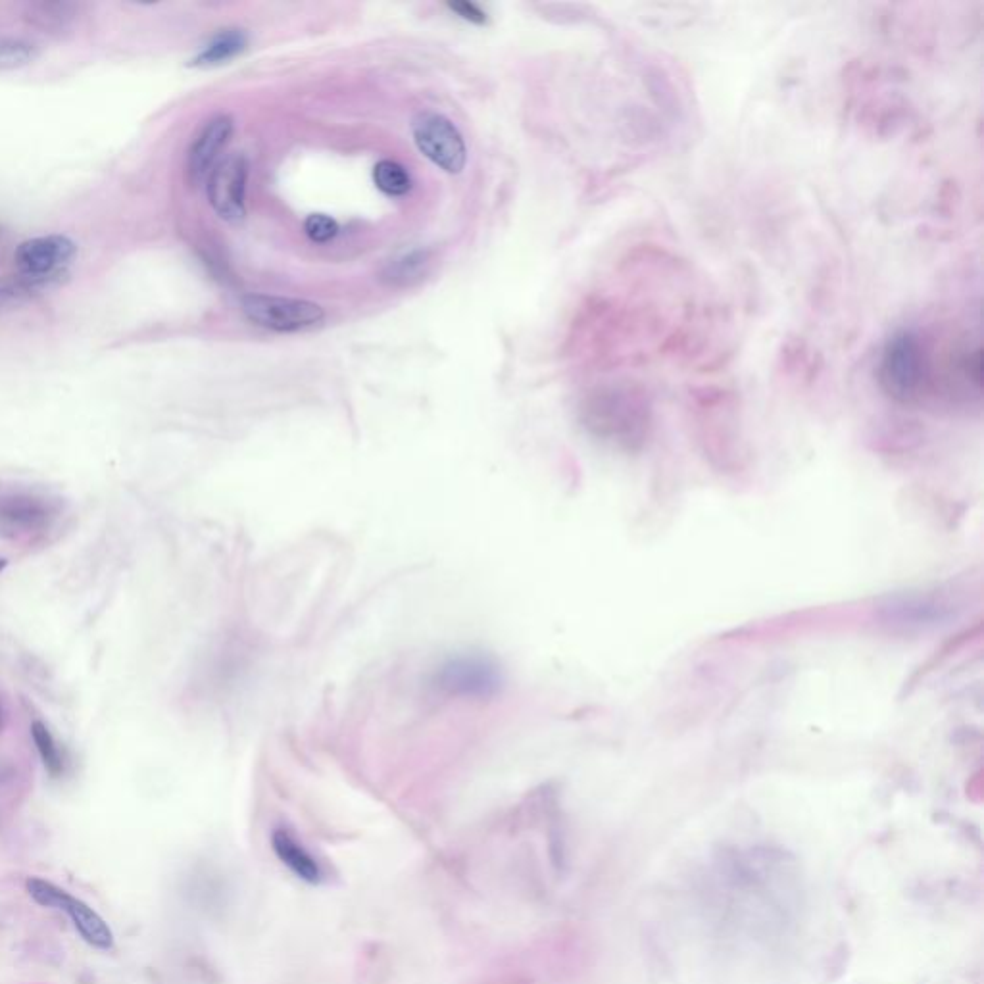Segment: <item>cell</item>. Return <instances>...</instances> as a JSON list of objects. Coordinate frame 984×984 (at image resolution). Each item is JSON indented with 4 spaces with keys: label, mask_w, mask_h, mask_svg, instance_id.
<instances>
[{
    "label": "cell",
    "mask_w": 984,
    "mask_h": 984,
    "mask_svg": "<svg viewBox=\"0 0 984 984\" xmlns=\"http://www.w3.org/2000/svg\"><path fill=\"white\" fill-rule=\"evenodd\" d=\"M39 56L35 43L22 37H0V72L20 70L33 64Z\"/></svg>",
    "instance_id": "9a60e30c"
},
{
    "label": "cell",
    "mask_w": 984,
    "mask_h": 984,
    "mask_svg": "<svg viewBox=\"0 0 984 984\" xmlns=\"http://www.w3.org/2000/svg\"><path fill=\"white\" fill-rule=\"evenodd\" d=\"M4 567H6V562H4V560H0V571H2Z\"/></svg>",
    "instance_id": "d6986e66"
},
{
    "label": "cell",
    "mask_w": 984,
    "mask_h": 984,
    "mask_svg": "<svg viewBox=\"0 0 984 984\" xmlns=\"http://www.w3.org/2000/svg\"><path fill=\"white\" fill-rule=\"evenodd\" d=\"M31 737H33V742L43 758V763L45 767L49 769L50 775H60L62 767H64V762H62V756H60V750L54 742V738L50 735L49 729L41 723V721H35L31 725Z\"/></svg>",
    "instance_id": "2e32d148"
},
{
    "label": "cell",
    "mask_w": 984,
    "mask_h": 984,
    "mask_svg": "<svg viewBox=\"0 0 984 984\" xmlns=\"http://www.w3.org/2000/svg\"><path fill=\"white\" fill-rule=\"evenodd\" d=\"M75 243L64 235L35 237L18 246L14 262L20 275L54 285L74 260Z\"/></svg>",
    "instance_id": "8992f818"
},
{
    "label": "cell",
    "mask_w": 984,
    "mask_h": 984,
    "mask_svg": "<svg viewBox=\"0 0 984 984\" xmlns=\"http://www.w3.org/2000/svg\"><path fill=\"white\" fill-rule=\"evenodd\" d=\"M0 721H2V714H0Z\"/></svg>",
    "instance_id": "ffe728a7"
},
{
    "label": "cell",
    "mask_w": 984,
    "mask_h": 984,
    "mask_svg": "<svg viewBox=\"0 0 984 984\" xmlns=\"http://www.w3.org/2000/svg\"><path fill=\"white\" fill-rule=\"evenodd\" d=\"M246 177L248 162L243 154L225 156L206 177L208 200L225 222H241L246 216Z\"/></svg>",
    "instance_id": "52a82bcc"
},
{
    "label": "cell",
    "mask_w": 984,
    "mask_h": 984,
    "mask_svg": "<svg viewBox=\"0 0 984 984\" xmlns=\"http://www.w3.org/2000/svg\"><path fill=\"white\" fill-rule=\"evenodd\" d=\"M435 685L450 696L464 698H487L502 685V675L498 665L487 656L464 654L450 658L441 665Z\"/></svg>",
    "instance_id": "5b68a950"
},
{
    "label": "cell",
    "mask_w": 984,
    "mask_h": 984,
    "mask_svg": "<svg viewBox=\"0 0 984 984\" xmlns=\"http://www.w3.org/2000/svg\"><path fill=\"white\" fill-rule=\"evenodd\" d=\"M419 150L441 170L460 173L466 166V143L456 125L435 112H423L412 123Z\"/></svg>",
    "instance_id": "277c9868"
},
{
    "label": "cell",
    "mask_w": 984,
    "mask_h": 984,
    "mask_svg": "<svg viewBox=\"0 0 984 984\" xmlns=\"http://www.w3.org/2000/svg\"><path fill=\"white\" fill-rule=\"evenodd\" d=\"M246 45H248V39H246L245 31L225 29L198 52L197 58L193 60V66H198V68L220 66L223 62L241 54L246 49Z\"/></svg>",
    "instance_id": "7c38bea8"
},
{
    "label": "cell",
    "mask_w": 984,
    "mask_h": 984,
    "mask_svg": "<svg viewBox=\"0 0 984 984\" xmlns=\"http://www.w3.org/2000/svg\"><path fill=\"white\" fill-rule=\"evenodd\" d=\"M304 229L314 243H329L339 233V223L325 214H312L304 223Z\"/></svg>",
    "instance_id": "e0dca14e"
},
{
    "label": "cell",
    "mask_w": 984,
    "mask_h": 984,
    "mask_svg": "<svg viewBox=\"0 0 984 984\" xmlns=\"http://www.w3.org/2000/svg\"><path fill=\"white\" fill-rule=\"evenodd\" d=\"M49 508L31 496H10L0 500V535L20 539L41 531L49 523Z\"/></svg>",
    "instance_id": "9c48e42d"
},
{
    "label": "cell",
    "mask_w": 984,
    "mask_h": 984,
    "mask_svg": "<svg viewBox=\"0 0 984 984\" xmlns=\"http://www.w3.org/2000/svg\"><path fill=\"white\" fill-rule=\"evenodd\" d=\"M271 848L279 861L296 875L300 881L310 885H320L323 881V867L298 838L287 829H275L271 835Z\"/></svg>",
    "instance_id": "30bf717a"
},
{
    "label": "cell",
    "mask_w": 984,
    "mask_h": 984,
    "mask_svg": "<svg viewBox=\"0 0 984 984\" xmlns=\"http://www.w3.org/2000/svg\"><path fill=\"white\" fill-rule=\"evenodd\" d=\"M233 135V120L220 114L204 123L187 156V175L191 183L204 181L214 166L220 162V154Z\"/></svg>",
    "instance_id": "ba28073f"
},
{
    "label": "cell",
    "mask_w": 984,
    "mask_h": 984,
    "mask_svg": "<svg viewBox=\"0 0 984 984\" xmlns=\"http://www.w3.org/2000/svg\"><path fill=\"white\" fill-rule=\"evenodd\" d=\"M47 287L50 285L43 283V281H37V279H31V277H25L20 273L14 277L0 279V314L24 304L29 298H33Z\"/></svg>",
    "instance_id": "4fadbf2b"
},
{
    "label": "cell",
    "mask_w": 984,
    "mask_h": 984,
    "mask_svg": "<svg viewBox=\"0 0 984 984\" xmlns=\"http://www.w3.org/2000/svg\"><path fill=\"white\" fill-rule=\"evenodd\" d=\"M879 379L886 394L898 402H915L933 381V360L925 343L913 333H900L886 345Z\"/></svg>",
    "instance_id": "6da1fadb"
},
{
    "label": "cell",
    "mask_w": 984,
    "mask_h": 984,
    "mask_svg": "<svg viewBox=\"0 0 984 984\" xmlns=\"http://www.w3.org/2000/svg\"><path fill=\"white\" fill-rule=\"evenodd\" d=\"M373 181L377 189L389 197H404L412 189L410 173L393 160H381L373 168Z\"/></svg>",
    "instance_id": "5bb4252c"
},
{
    "label": "cell",
    "mask_w": 984,
    "mask_h": 984,
    "mask_svg": "<svg viewBox=\"0 0 984 984\" xmlns=\"http://www.w3.org/2000/svg\"><path fill=\"white\" fill-rule=\"evenodd\" d=\"M79 8L72 2H35L25 10V20L45 33H64L74 25Z\"/></svg>",
    "instance_id": "8fae6325"
},
{
    "label": "cell",
    "mask_w": 984,
    "mask_h": 984,
    "mask_svg": "<svg viewBox=\"0 0 984 984\" xmlns=\"http://www.w3.org/2000/svg\"><path fill=\"white\" fill-rule=\"evenodd\" d=\"M241 310L250 323L275 333L312 331L325 320L320 304L287 296L246 295Z\"/></svg>",
    "instance_id": "7a4b0ae2"
},
{
    "label": "cell",
    "mask_w": 984,
    "mask_h": 984,
    "mask_svg": "<svg viewBox=\"0 0 984 984\" xmlns=\"http://www.w3.org/2000/svg\"><path fill=\"white\" fill-rule=\"evenodd\" d=\"M27 892L39 906L68 913V917L72 919L79 935L83 936L91 946H95L99 950H110L114 946V935H112L108 923L100 917L97 911L89 908L85 902L77 900L70 892L52 885L49 881H43V879H29Z\"/></svg>",
    "instance_id": "3957f363"
},
{
    "label": "cell",
    "mask_w": 984,
    "mask_h": 984,
    "mask_svg": "<svg viewBox=\"0 0 984 984\" xmlns=\"http://www.w3.org/2000/svg\"><path fill=\"white\" fill-rule=\"evenodd\" d=\"M448 8L471 24H485L487 22V14L473 2H450Z\"/></svg>",
    "instance_id": "ac0fdd59"
}]
</instances>
